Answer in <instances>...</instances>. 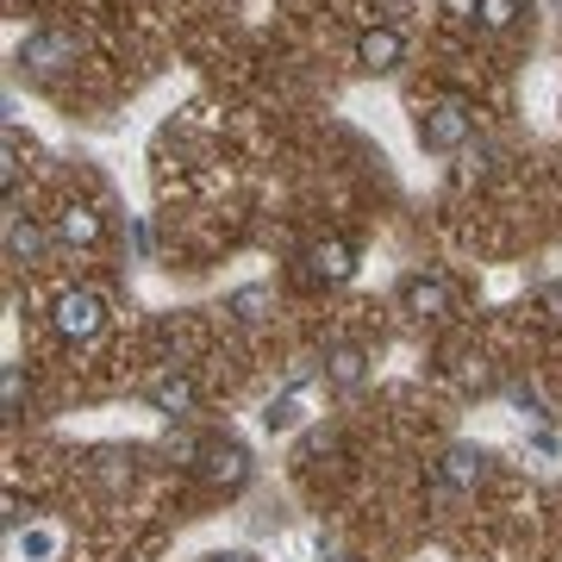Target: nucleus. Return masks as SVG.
Masks as SVG:
<instances>
[{
    "mask_svg": "<svg viewBox=\"0 0 562 562\" xmlns=\"http://www.w3.org/2000/svg\"><path fill=\"white\" fill-rule=\"evenodd\" d=\"M475 138V113L462 101H438L419 113V144L425 150H462V144Z\"/></svg>",
    "mask_w": 562,
    "mask_h": 562,
    "instance_id": "1",
    "label": "nucleus"
},
{
    "mask_svg": "<svg viewBox=\"0 0 562 562\" xmlns=\"http://www.w3.org/2000/svg\"><path fill=\"white\" fill-rule=\"evenodd\" d=\"M50 325H57L63 338H94L106 325V301L94 288H63L57 301H50Z\"/></svg>",
    "mask_w": 562,
    "mask_h": 562,
    "instance_id": "2",
    "label": "nucleus"
},
{
    "mask_svg": "<svg viewBox=\"0 0 562 562\" xmlns=\"http://www.w3.org/2000/svg\"><path fill=\"white\" fill-rule=\"evenodd\" d=\"M20 63L32 76H57L63 63H76V32H63V25H44L32 38L20 44Z\"/></svg>",
    "mask_w": 562,
    "mask_h": 562,
    "instance_id": "3",
    "label": "nucleus"
},
{
    "mask_svg": "<svg viewBox=\"0 0 562 562\" xmlns=\"http://www.w3.org/2000/svg\"><path fill=\"white\" fill-rule=\"evenodd\" d=\"M201 475L213 487H244L250 482V450H244L238 438H213L201 450Z\"/></svg>",
    "mask_w": 562,
    "mask_h": 562,
    "instance_id": "4",
    "label": "nucleus"
},
{
    "mask_svg": "<svg viewBox=\"0 0 562 562\" xmlns=\"http://www.w3.org/2000/svg\"><path fill=\"white\" fill-rule=\"evenodd\" d=\"M401 57H406V38L394 32V25H369V32L357 38V63L369 69V76H394Z\"/></svg>",
    "mask_w": 562,
    "mask_h": 562,
    "instance_id": "5",
    "label": "nucleus"
},
{
    "mask_svg": "<svg viewBox=\"0 0 562 562\" xmlns=\"http://www.w3.org/2000/svg\"><path fill=\"white\" fill-rule=\"evenodd\" d=\"M306 276L313 281H350L357 276V238H319L306 250Z\"/></svg>",
    "mask_w": 562,
    "mask_h": 562,
    "instance_id": "6",
    "label": "nucleus"
},
{
    "mask_svg": "<svg viewBox=\"0 0 562 562\" xmlns=\"http://www.w3.org/2000/svg\"><path fill=\"white\" fill-rule=\"evenodd\" d=\"M401 306L413 319H443L450 313V281L443 276H406L401 281Z\"/></svg>",
    "mask_w": 562,
    "mask_h": 562,
    "instance_id": "7",
    "label": "nucleus"
},
{
    "mask_svg": "<svg viewBox=\"0 0 562 562\" xmlns=\"http://www.w3.org/2000/svg\"><path fill=\"white\" fill-rule=\"evenodd\" d=\"M438 475H443V487H475V482L487 475V457L475 450V443H450Z\"/></svg>",
    "mask_w": 562,
    "mask_h": 562,
    "instance_id": "8",
    "label": "nucleus"
},
{
    "mask_svg": "<svg viewBox=\"0 0 562 562\" xmlns=\"http://www.w3.org/2000/svg\"><path fill=\"white\" fill-rule=\"evenodd\" d=\"M144 401L157 406L162 419H188V413H194V382H188V375H162Z\"/></svg>",
    "mask_w": 562,
    "mask_h": 562,
    "instance_id": "9",
    "label": "nucleus"
},
{
    "mask_svg": "<svg viewBox=\"0 0 562 562\" xmlns=\"http://www.w3.org/2000/svg\"><path fill=\"white\" fill-rule=\"evenodd\" d=\"M44 250H50V238H44L38 225L25 220V213H7V257L13 262H38Z\"/></svg>",
    "mask_w": 562,
    "mask_h": 562,
    "instance_id": "10",
    "label": "nucleus"
},
{
    "mask_svg": "<svg viewBox=\"0 0 562 562\" xmlns=\"http://www.w3.org/2000/svg\"><path fill=\"white\" fill-rule=\"evenodd\" d=\"M57 244H76V250L101 244V213H94V206H63V220H57Z\"/></svg>",
    "mask_w": 562,
    "mask_h": 562,
    "instance_id": "11",
    "label": "nucleus"
},
{
    "mask_svg": "<svg viewBox=\"0 0 562 562\" xmlns=\"http://www.w3.org/2000/svg\"><path fill=\"white\" fill-rule=\"evenodd\" d=\"M325 375L338 387H362V375H369V357H362V344H338L331 357H325Z\"/></svg>",
    "mask_w": 562,
    "mask_h": 562,
    "instance_id": "12",
    "label": "nucleus"
},
{
    "mask_svg": "<svg viewBox=\"0 0 562 562\" xmlns=\"http://www.w3.org/2000/svg\"><path fill=\"white\" fill-rule=\"evenodd\" d=\"M475 20H482L487 32H506V25L519 20V0H482V7H475Z\"/></svg>",
    "mask_w": 562,
    "mask_h": 562,
    "instance_id": "13",
    "label": "nucleus"
},
{
    "mask_svg": "<svg viewBox=\"0 0 562 562\" xmlns=\"http://www.w3.org/2000/svg\"><path fill=\"white\" fill-rule=\"evenodd\" d=\"M0 406H7V419L25 406V375H20V362H7V375H0Z\"/></svg>",
    "mask_w": 562,
    "mask_h": 562,
    "instance_id": "14",
    "label": "nucleus"
},
{
    "mask_svg": "<svg viewBox=\"0 0 562 562\" xmlns=\"http://www.w3.org/2000/svg\"><path fill=\"white\" fill-rule=\"evenodd\" d=\"M294 419H301V406H294V394H281V401H269V413H262V425H269V431H288Z\"/></svg>",
    "mask_w": 562,
    "mask_h": 562,
    "instance_id": "15",
    "label": "nucleus"
},
{
    "mask_svg": "<svg viewBox=\"0 0 562 562\" xmlns=\"http://www.w3.org/2000/svg\"><path fill=\"white\" fill-rule=\"evenodd\" d=\"M232 313H238V319H262V288H238V294H232Z\"/></svg>",
    "mask_w": 562,
    "mask_h": 562,
    "instance_id": "16",
    "label": "nucleus"
},
{
    "mask_svg": "<svg viewBox=\"0 0 562 562\" xmlns=\"http://www.w3.org/2000/svg\"><path fill=\"white\" fill-rule=\"evenodd\" d=\"M462 382H469V387H487V382H494L487 357H462Z\"/></svg>",
    "mask_w": 562,
    "mask_h": 562,
    "instance_id": "17",
    "label": "nucleus"
},
{
    "mask_svg": "<svg viewBox=\"0 0 562 562\" xmlns=\"http://www.w3.org/2000/svg\"><path fill=\"white\" fill-rule=\"evenodd\" d=\"M50 550H57V538H50V531H25V557H32V562H44Z\"/></svg>",
    "mask_w": 562,
    "mask_h": 562,
    "instance_id": "18",
    "label": "nucleus"
},
{
    "mask_svg": "<svg viewBox=\"0 0 562 562\" xmlns=\"http://www.w3.org/2000/svg\"><path fill=\"white\" fill-rule=\"evenodd\" d=\"M506 394H513V406H519V413H531V419H538V413H543V401H538V394H531V387H525V382H513V387H506Z\"/></svg>",
    "mask_w": 562,
    "mask_h": 562,
    "instance_id": "19",
    "label": "nucleus"
},
{
    "mask_svg": "<svg viewBox=\"0 0 562 562\" xmlns=\"http://www.w3.org/2000/svg\"><path fill=\"white\" fill-rule=\"evenodd\" d=\"M475 7H482V0H443V13H450V20H475Z\"/></svg>",
    "mask_w": 562,
    "mask_h": 562,
    "instance_id": "20",
    "label": "nucleus"
},
{
    "mask_svg": "<svg viewBox=\"0 0 562 562\" xmlns=\"http://www.w3.org/2000/svg\"><path fill=\"white\" fill-rule=\"evenodd\" d=\"M213 562H257L250 550H225V557H213Z\"/></svg>",
    "mask_w": 562,
    "mask_h": 562,
    "instance_id": "21",
    "label": "nucleus"
},
{
    "mask_svg": "<svg viewBox=\"0 0 562 562\" xmlns=\"http://www.w3.org/2000/svg\"><path fill=\"white\" fill-rule=\"evenodd\" d=\"M319 562H357V557H344V550H325V557Z\"/></svg>",
    "mask_w": 562,
    "mask_h": 562,
    "instance_id": "22",
    "label": "nucleus"
}]
</instances>
